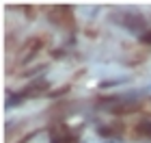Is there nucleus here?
<instances>
[{
	"label": "nucleus",
	"instance_id": "obj_4",
	"mask_svg": "<svg viewBox=\"0 0 151 143\" xmlns=\"http://www.w3.org/2000/svg\"><path fill=\"white\" fill-rule=\"evenodd\" d=\"M50 143H80V139L63 121H56V124L50 126Z\"/></svg>",
	"mask_w": 151,
	"mask_h": 143
},
{
	"label": "nucleus",
	"instance_id": "obj_13",
	"mask_svg": "<svg viewBox=\"0 0 151 143\" xmlns=\"http://www.w3.org/2000/svg\"><path fill=\"white\" fill-rule=\"evenodd\" d=\"M106 143H123V141H121V139H108Z\"/></svg>",
	"mask_w": 151,
	"mask_h": 143
},
{
	"label": "nucleus",
	"instance_id": "obj_7",
	"mask_svg": "<svg viewBox=\"0 0 151 143\" xmlns=\"http://www.w3.org/2000/svg\"><path fill=\"white\" fill-rule=\"evenodd\" d=\"M134 132L138 134V137L151 139V119H138L134 124Z\"/></svg>",
	"mask_w": 151,
	"mask_h": 143
},
{
	"label": "nucleus",
	"instance_id": "obj_8",
	"mask_svg": "<svg viewBox=\"0 0 151 143\" xmlns=\"http://www.w3.org/2000/svg\"><path fill=\"white\" fill-rule=\"evenodd\" d=\"M97 132L101 134V137H114V139H116V137H121L123 126H121V124H116V121H112L110 126H101Z\"/></svg>",
	"mask_w": 151,
	"mask_h": 143
},
{
	"label": "nucleus",
	"instance_id": "obj_5",
	"mask_svg": "<svg viewBox=\"0 0 151 143\" xmlns=\"http://www.w3.org/2000/svg\"><path fill=\"white\" fill-rule=\"evenodd\" d=\"M47 91H50V83H45V80H35V83H30L28 87L22 89V95L28 100V98H39V95H43Z\"/></svg>",
	"mask_w": 151,
	"mask_h": 143
},
{
	"label": "nucleus",
	"instance_id": "obj_2",
	"mask_svg": "<svg viewBox=\"0 0 151 143\" xmlns=\"http://www.w3.org/2000/svg\"><path fill=\"white\" fill-rule=\"evenodd\" d=\"M47 20L58 26L63 30H69L73 33L76 30V15H73V9L69 4H52L47 7Z\"/></svg>",
	"mask_w": 151,
	"mask_h": 143
},
{
	"label": "nucleus",
	"instance_id": "obj_9",
	"mask_svg": "<svg viewBox=\"0 0 151 143\" xmlns=\"http://www.w3.org/2000/svg\"><path fill=\"white\" fill-rule=\"evenodd\" d=\"M43 67H45V65H37V67H32V70H24V72H22V76H24V78H28V76H35L37 72H43Z\"/></svg>",
	"mask_w": 151,
	"mask_h": 143
},
{
	"label": "nucleus",
	"instance_id": "obj_3",
	"mask_svg": "<svg viewBox=\"0 0 151 143\" xmlns=\"http://www.w3.org/2000/svg\"><path fill=\"white\" fill-rule=\"evenodd\" d=\"M43 46H45V37H41V35H35L30 39H26V41L19 46V50H17V65L30 63V61L39 54V50Z\"/></svg>",
	"mask_w": 151,
	"mask_h": 143
},
{
	"label": "nucleus",
	"instance_id": "obj_6",
	"mask_svg": "<svg viewBox=\"0 0 151 143\" xmlns=\"http://www.w3.org/2000/svg\"><path fill=\"white\" fill-rule=\"evenodd\" d=\"M140 102H116V104L110 106V113H114L116 117H123V115H129V113H136L140 111Z\"/></svg>",
	"mask_w": 151,
	"mask_h": 143
},
{
	"label": "nucleus",
	"instance_id": "obj_11",
	"mask_svg": "<svg viewBox=\"0 0 151 143\" xmlns=\"http://www.w3.org/2000/svg\"><path fill=\"white\" fill-rule=\"evenodd\" d=\"M140 41L145 44V46H151V28H149L147 33H142V35H140Z\"/></svg>",
	"mask_w": 151,
	"mask_h": 143
},
{
	"label": "nucleus",
	"instance_id": "obj_1",
	"mask_svg": "<svg viewBox=\"0 0 151 143\" xmlns=\"http://www.w3.org/2000/svg\"><path fill=\"white\" fill-rule=\"evenodd\" d=\"M112 22H116L119 26L127 28L129 33H147V20L142 13L138 11H127V9H121V11H112Z\"/></svg>",
	"mask_w": 151,
	"mask_h": 143
},
{
	"label": "nucleus",
	"instance_id": "obj_10",
	"mask_svg": "<svg viewBox=\"0 0 151 143\" xmlns=\"http://www.w3.org/2000/svg\"><path fill=\"white\" fill-rule=\"evenodd\" d=\"M22 9L26 11V17H28V20H35V17H37V9H35V7H28V4H24Z\"/></svg>",
	"mask_w": 151,
	"mask_h": 143
},
{
	"label": "nucleus",
	"instance_id": "obj_12",
	"mask_svg": "<svg viewBox=\"0 0 151 143\" xmlns=\"http://www.w3.org/2000/svg\"><path fill=\"white\" fill-rule=\"evenodd\" d=\"M69 89H71V85H65V87H60V89H56V91H52V95H54V98H56V95H63V93H67Z\"/></svg>",
	"mask_w": 151,
	"mask_h": 143
}]
</instances>
